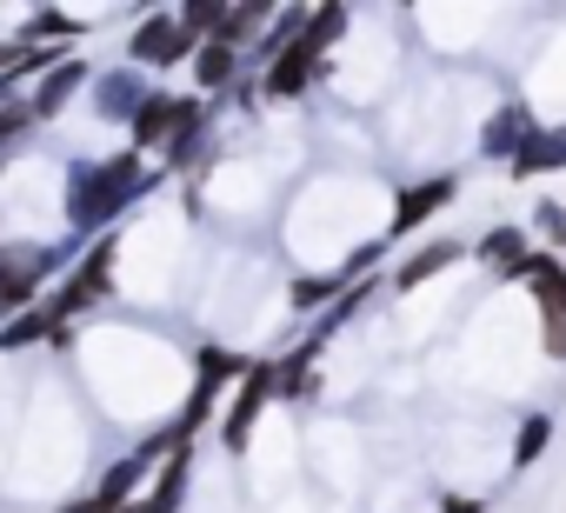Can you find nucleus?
Returning a JSON list of instances; mask_svg holds the SVG:
<instances>
[{
    "label": "nucleus",
    "mask_w": 566,
    "mask_h": 513,
    "mask_svg": "<svg viewBox=\"0 0 566 513\" xmlns=\"http://www.w3.org/2000/svg\"><path fill=\"white\" fill-rule=\"evenodd\" d=\"M207 114H213V101H200V94H147L140 114L127 121L134 154H140V160H147V154H167V147H174L180 134H193Z\"/></svg>",
    "instance_id": "4"
},
{
    "label": "nucleus",
    "mask_w": 566,
    "mask_h": 513,
    "mask_svg": "<svg viewBox=\"0 0 566 513\" xmlns=\"http://www.w3.org/2000/svg\"><path fill=\"white\" fill-rule=\"evenodd\" d=\"M266 407H273V360H253V367L240 374V387H233L227 420H220V447H227V453H247V440H253V427H260Z\"/></svg>",
    "instance_id": "8"
},
{
    "label": "nucleus",
    "mask_w": 566,
    "mask_h": 513,
    "mask_svg": "<svg viewBox=\"0 0 566 513\" xmlns=\"http://www.w3.org/2000/svg\"><path fill=\"white\" fill-rule=\"evenodd\" d=\"M107 294H114V233H101V240H94V247L81 253V268H74V274H67V281L54 287V294H41V301H48V307H54V321L67 327L74 314L101 307Z\"/></svg>",
    "instance_id": "6"
},
{
    "label": "nucleus",
    "mask_w": 566,
    "mask_h": 513,
    "mask_svg": "<svg viewBox=\"0 0 566 513\" xmlns=\"http://www.w3.org/2000/svg\"><path fill=\"white\" fill-rule=\"evenodd\" d=\"M553 433H559V420H553V413H526V420H520V433H513V473H526L533 460H546Z\"/></svg>",
    "instance_id": "21"
},
{
    "label": "nucleus",
    "mask_w": 566,
    "mask_h": 513,
    "mask_svg": "<svg viewBox=\"0 0 566 513\" xmlns=\"http://www.w3.org/2000/svg\"><path fill=\"white\" fill-rule=\"evenodd\" d=\"M340 294H347V281H340V274H301L287 301H294V314H314V307H334Z\"/></svg>",
    "instance_id": "22"
},
{
    "label": "nucleus",
    "mask_w": 566,
    "mask_h": 513,
    "mask_svg": "<svg viewBox=\"0 0 566 513\" xmlns=\"http://www.w3.org/2000/svg\"><path fill=\"white\" fill-rule=\"evenodd\" d=\"M453 261H467V240H453V233H440V240H427V247H413L407 261L394 268V287L400 294H413V287H427L433 274H447Z\"/></svg>",
    "instance_id": "13"
},
{
    "label": "nucleus",
    "mask_w": 566,
    "mask_h": 513,
    "mask_svg": "<svg viewBox=\"0 0 566 513\" xmlns=\"http://www.w3.org/2000/svg\"><path fill=\"white\" fill-rule=\"evenodd\" d=\"M28 134H34V114H28V94H14L8 107H0V154H14Z\"/></svg>",
    "instance_id": "24"
},
{
    "label": "nucleus",
    "mask_w": 566,
    "mask_h": 513,
    "mask_svg": "<svg viewBox=\"0 0 566 513\" xmlns=\"http://www.w3.org/2000/svg\"><path fill=\"white\" fill-rule=\"evenodd\" d=\"M533 227H539V233H546V240L559 247V240H566V207H559V200H539V213H533Z\"/></svg>",
    "instance_id": "25"
},
{
    "label": "nucleus",
    "mask_w": 566,
    "mask_h": 513,
    "mask_svg": "<svg viewBox=\"0 0 566 513\" xmlns=\"http://www.w3.org/2000/svg\"><path fill=\"white\" fill-rule=\"evenodd\" d=\"M187 486H193V453H174V460L154 473V493H147L134 513H180V506H187Z\"/></svg>",
    "instance_id": "20"
},
{
    "label": "nucleus",
    "mask_w": 566,
    "mask_h": 513,
    "mask_svg": "<svg viewBox=\"0 0 566 513\" xmlns=\"http://www.w3.org/2000/svg\"><path fill=\"white\" fill-rule=\"evenodd\" d=\"M520 281H526V294L539 307V347H546V360H566V268H559V253L533 247Z\"/></svg>",
    "instance_id": "5"
},
{
    "label": "nucleus",
    "mask_w": 566,
    "mask_h": 513,
    "mask_svg": "<svg viewBox=\"0 0 566 513\" xmlns=\"http://www.w3.org/2000/svg\"><path fill=\"white\" fill-rule=\"evenodd\" d=\"M440 513H486V500H473V493H440Z\"/></svg>",
    "instance_id": "26"
},
{
    "label": "nucleus",
    "mask_w": 566,
    "mask_h": 513,
    "mask_svg": "<svg viewBox=\"0 0 566 513\" xmlns=\"http://www.w3.org/2000/svg\"><path fill=\"white\" fill-rule=\"evenodd\" d=\"M41 341H67V327L54 321V307L48 301H34V307H21L14 321H0V354H28V347H41Z\"/></svg>",
    "instance_id": "15"
},
{
    "label": "nucleus",
    "mask_w": 566,
    "mask_h": 513,
    "mask_svg": "<svg viewBox=\"0 0 566 513\" xmlns=\"http://www.w3.org/2000/svg\"><path fill=\"white\" fill-rule=\"evenodd\" d=\"M193 34L180 28V14H147L134 34H127V67H180V61H193Z\"/></svg>",
    "instance_id": "7"
},
{
    "label": "nucleus",
    "mask_w": 566,
    "mask_h": 513,
    "mask_svg": "<svg viewBox=\"0 0 566 513\" xmlns=\"http://www.w3.org/2000/svg\"><path fill=\"white\" fill-rule=\"evenodd\" d=\"M61 268H67V247H54V240H8L0 247V314L14 321L21 307H34L41 287Z\"/></svg>",
    "instance_id": "3"
},
{
    "label": "nucleus",
    "mask_w": 566,
    "mask_h": 513,
    "mask_svg": "<svg viewBox=\"0 0 566 513\" xmlns=\"http://www.w3.org/2000/svg\"><path fill=\"white\" fill-rule=\"evenodd\" d=\"M193 87H200V101L207 94H233L240 87V54L220 48V41H200L193 48Z\"/></svg>",
    "instance_id": "19"
},
{
    "label": "nucleus",
    "mask_w": 566,
    "mask_h": 513,
    "mask_svg": "<svg viewBox=\"0 0 566 513\" xmlns=\"http://www.w3.org/2000/svg\"><path fill=\"white\" fill-rule=\"evenodd\" d=\"M147 94H154V87L140 81V67H107V74H94V114H101V121H120V127H127Z\"/></svg>",
    "instance_id": "12"
},
{
    "label": "nucleus",
    "mask_w": 566,
    "mask_h": 513,
    "mask_svg": "<svg viewBox=\"0 0 566 513\" xmlns=\"http://www.w3.org/2000/svg\"><path fill=\"white\" fill-rule=\"evenodd\" d=\"M460 200V174H433V180H413L400 200H394V220H387V240H400V233H420L433 213H447Z\"/></svg>",
    "instance_id": "9"
},
{
    "label": "nucleus",
    "mask_w": 566,
    "mask_h": 513,
    "mask_svg": "<svg viewBox=\"0 0 566 513\" xmlns=\"http://www.w3.org/2000/svg\"><path fill=\"white\" fill-rule=\"evenodd\" d=\"M539 127V114L526 107V101H500V114H486V127H480V160H513L520 147H526V134Z\"/></svg>",
    "instance_id": "11"
},
{
    "label": "nucleus",
    "mask_w": 566,
    "mask_h": 513,
    "mask_svg": "<svg viewBox=\"0 0 566 513\" xmlns=\"http://www.w3.org/2000/svg\"><path fill=\"white\" fill-rule=\"evenodd\" d=\"M247 367H253V360H247L240 347H200V354H193V394L220 400V387H240Z\"/></svg>",
    "instance_id": "18"
},
{
    "label": "nucleus",
    "mask_w": 566,
    "mask_h": 513,
    "mask_svg": "<svg viewBox=\"0 0 566 513\" xmlns=\"http://www.w3.org/2000/svg\"><path fill=\"white\" fill-rule=\"evenodd\" d=\"M87 81H94V67H87L81 54L54 61V67H48L41 81H34V94H28V114H34V127H41V121H61V114L74 107V94H81Z\"/></svg>",
    "instance_id": "10"
},
{
    "label": "nucleus",
    "mask_w": 566,
    "mask_h": 513,
    "mask_svg": "<svg viewBox=\"0 0 566 513\" xmlns=\"http://www.w3.org/2000/svg\"><path fill=\"white\" fill-rule=\"evenodd\" d=\"M127 513H134V506H127Z\"/></svg>",
    "instance_id": "27"
},
{
    "label": "nucleus",
    "mask_w": 566,
    "mask_h": 513,
    "mask_svg": "<svg viewBox=\"0 0 566 513\" xmlns=\"http://www.w3.org/2000/svg\"><path fill=\"white\" fill-rule=\"evenodd\" d=\"M147 187H154V174H147V160L134 147L127 154H101V160H74L67 167V227L101 240Z\"/></svg>",
    "instance_id": "1"
},
{
    "label": "nucleus",
    "mask_w": 566,
    "mask_h": 513,
    "mask_svg": "<svg viewBox=\"0 0 566 513\" xmlns=\"http://www.w3.org/2000/svg\"><path fill=\"white\" fill-rule=\"evenodd\" d=\"M347 21H354V8H307V28L266 61V74H260L253 94H260V101H301V94L327 74V48L347 34Z\"/></svg>",
    "instance_id": "2"
},
{
    "label": "nucleus",
    "mask_w": 566,
    "mask_h": 513,
    "mask_svg": "<svg viewBox=\"0 0 566 513\" xmlns=\"http://www.w3.org/2000/svg\"><path fill=\"white\" fill-rule=\"evenodd\" d=\"M553 167H566V127H533L526 147L506 160V180H539Z\"/></svg>",
    "instance_id": "17"
},
{
    "label": "nucleus",
    "mask_w": 566,
    "mask_h": 513,
    "mask_svg": "<svg viewBox=\"0 0 566 513\" xmlns=\"http://www.w3.org/2000/svg\"><path fill=\"white\" fill-rule=\"evenodd\" d=\"M140 480H147V460H140V453H127V460H114V467L94 480L87 506H94V513H127V506H134V493H140Z\"/></svg>",
    "instance_id": "16"
},
{
    "label": "nucleus",
    "mask_w": 566,
    "mask_h": 513,
    "mask_svg": "<svg viewBox=\"0 0 566 513\" xmlns=\"http://www.w3.org/2000/svg\"><path fill=\"white\" fill-rule=\"evenodd\" d=\"M467 253H480V268H493L500 281H520V268H526L533 240H526V227H486Z\"/></svg>",
    "instance_id": "14"
},
{
    "label": "nucleus",
    "mask_w": 566,
    "mask_h": 513,
    "mask_svg": "<svg viewBox=\"0 0 566 513\" xmlns=\"http://www.w3.org/2000/svg\"><path fill=\"white\" fill-rule=\"evenodd\" d=\"M207 127H213V114H207V121H200L193 134H180V140H174V147L160 154V160H167V174H193V167L207 160Z\"/></svg>",
    "instance_id": "23"
}]
</instances>
